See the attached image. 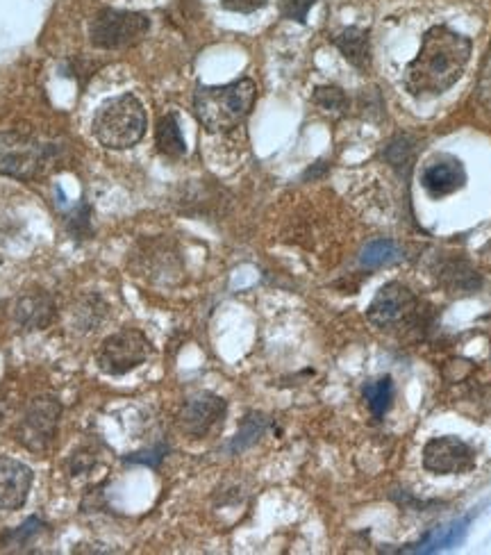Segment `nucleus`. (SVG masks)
I'll use <instances>...</instances> for the list:
<instances>
[{"label":"nucleus","mask_w":491,"mask_h":555,"mask_svg":"<svg viewBox=\"0 0 491 555\" xmlns=\"http://www.w3.org/2000/svg\"><path fill=\"white\" fill-rule=\"evenodd\" d=\"M255 96L257 87L251 78H241L228 85L198 87L194 114L205 130L228 132L251 114Z\"/></svg>","instance_id":"nucleus-2"},{"label":"nucleus","mask_w":491,"mask_h":555,"mask_svg":"<svg viewBox=\"0 0 491 555\" xmlns=\"http://www.w3.org/2000/svg\"><path fill=\"white\" fill-rule=\"evenodd\" d=\"M146 132V110L137 96H114L98 107L94 117V135L112 151L135 146Z\"/></svg>","instance_id":"nucleus-3"},{"label":"nucleus","mask_w":491,"mask_h":555,"mask_svg":"<svg viewBox=\"0 0 491 555\" xmlns=\"http://www.w3.org/2000/svg\"><path fill=\"white\" fill-rule=\"evenodd\" d=\"M423 467L437 476L466 474L476 467V453L460 437H435L423 449Z\"/></svg>","instance_id":"nucleus-9"},{"label":"nucleus","mask_w":491,"mask_h":555,"mask_svg":"<svg viewBox=\"0 0 491 555\" xmlns=\"http://www.w3.org/2000/svg\"><path fill=\"white\" fill-rule=\"evenodd\" d=\"M337 48L341 55L351 62L355 69L366 71L371 66V41L369 32L362 28H346L344 32H339L335 39Z\"/></svg>","instance_id":"nucleus-13"},{"label":"nucleus","mask_w":491,"mask_h":555,"mask_svg":"<svg viewBox=\"0 0 491 555\" xmlns=\"http://www.w3.org/2000/svg\"><path fill=\"white\" fill-rule=\"evenodd\" d=\"M55 317V305L48 296H28L19 303V319L28 328H44Z\"/></svg>","instance_id":"nucleus-15"},{"label":"nucleus","mask_w":491,"mask_h":555,"mask_svg":"<svg viewBox=\"0 0 491 555\" xmlns=\"http://www.w3.org/2000/svg\"><path fill=\"white\" fill-rule=\"evenodd\" d=\"M414 151H416L414 139L410 135H398L389 142L385 157L396 171L407 173L412 167V162H414Z\"/></svg>","instance_id":"nucleus-20"},{"label":"nucleus","mask_w":491,"mask_h":555,"mask_svg":"<svg viewBox=\"0 0 491 555\" xmlns=\"http://www.w3.org/2000/svg\"><path fill=\"white\" fill-rule=\"evenodd\" d=\"M157 148L169 157H182L187 153L185 137H182L178 117L173 112L164 114L157 123Z\"/></svg>","instance_id":"nucleus-14"},{"label":"nucleus","mask_w":491,"mask_h":555,"mask_svg":"<svg viewBox=\"0 0 491 555\" xmlns=\"http://www.w3.org/2000/svg\"><path fill=\"white\" fill-rule=\"evenodd\" d=\"M437 278L444 283L448 289H457V292H473L480 287V276L473 271L466 262H448L439 269Z\"/></svg>","instance_id":"nucleus-16"},{"label":"nucleus","mask_w":491,"mask_h":555,"mask_svg":"<svg viewBox=\"0 0 491 555\" xmlns=\"http://www.w3.org/2000/svg\"><path fill=\"white\" fill-rule=\"evenodd\" d=\"M466 182V171L460 160H455L451 155H441L430 160L426 167L421 169V187L432 198H444L455 194L457 189H462Z\"/></svg>","instance_id":"nucleus-11"},{"label":"nucleus","mask_w":491,"mask_h":555,"mask_svg":"<svg viewBox=\"0 0 491 555\" xmlns=\"http://www.w3.org/2000/svg\"><path fill=\"white\" fill-rule=\"evenodd\" d=\"M46 148L19 132H0V176L30 180L44 169Z\"/></svg>","instance_id":"nucleus-7"},{"label":"nucleus","mask_w":491,"mask_h":555,"mask_svg":"<svg viewBox=\"0 0 491 555\" xmlns=\"http://www.w3.org/2000/svg\"><path fill=\"white\" fill-rule=\"evenodd\" d=\"M151 28L148 16L137 12H116L105 10L91 21L89 37L96 48L114 51V48H126L137 44Z\"/></svg>","instance_id":"nucleus-5"},{"label":"nucleus","mask_w":491,"mask_h":555,"mask_svg":"<svg viewBox=\"0 0 491 555\" xmlns=\"http://www.w3.org/2000/svg\"><path fill=\"white\" fill-rule=\"evenodd\" d=\"M398 260H403V248L396 242H391V239H378V242H371L360 255L362 267L366 269H380Z\"/></svg>","instance_id":"nucleus-17"},{"label":"nucleus","mask_w":491,"mask_h":555,"mask_svg":"<svg viewBox=\"0 0 491 555\" xmlns=\"http://www.w3.org/2000/svg\"><path fill=\"white\" fill-rule=\"evenodd\" d=\"M226 417V401L221 396L201 392L182 405L178 414V424L182 433L189 437H205L210 430Z\"/></svg>","instance_id":"nucleus-10"},{"label":"nucleus","mask_w":491,"mask_h":555,"mask_svg":"<svg viewBox=\"0 0 491 555\" xmlns=\"http://www.w3.org/2000/svg\"><path fill=\"white\" fill-rule=\"evenodd\" d=\"M153 346L146 335L139 330H121L112 337H107L96 353L98 369L107 376H126L132 369H137L151 358Z\"/></svg>","instance_id":"nucleus-4"},{"label":"nucleus","mask_w":491,"mask_h":555,"mask_svg":"<svg viewBox=\"0 0 491 555\" xmlns=\"http://www.w3.org/2000/svg\"><path fill=\"white\" fill-rule=\"evenodd\" d=\"M32 487V469L14 458H0V510H19Z\"/></svg>","instance_id":"nucleus-12"},{"label":"nucleus","mask_w":491,"mask_h":555,"mask_svg":"<svg viewBox=\"0 0 491 555\" xmlns=\"http://www.w3.org/2000/svg\"><path fill=\"white\" fill-rule=\"evenodd\" d=\"M266 428H269V419H266L264 414H257V412L246 414L244 421H241V426H239L237 437L232 439L230 451L232 453L246 451L248 446H253L257 439H260L266 433Z\"/></svg>","instance_id":"nucleus-19"},{"label":"nucleus","mask_w":491,"mask_h":555,"mask_svg":"<svg viewBox=\"0 0 491 555\" xmlns=\"http://www.w3.org/2000/svg\"><path fill=\"white\" fill-rule=\"evenodd\" d=\"M364 399L373 417L382 419L389 412L391 401H394V380L385 376L376 380V383H369L364 387Z\"/></svg>","instance_id":"nucleus-18"},{"label":"nucleus","mask_w":491,"mask_h":555,"mask_svg":"<svg viewBox=\"0 0 491 555\" xmlns=\"http://www.w3.org/2000/svg\"><path fill=\"white\" fill-rule=\"evenodd\" d=\"M314 3L316 0H282V12H285L287 19L303 23L307 19V12L314 7Z\"/></svg>","instance_id":"nucleus-22"},{"label":"nucleus","mask_w":491,"mask_h":555,"mask_svg":"<svg viewBox=\"0 0 491 555\" xmlns=\"http://www.w3.org/2000/svg\"><path fill=\"white\" fill-rule=\"evenodd\" d=\"M314 103L319 105L321 110H328V112H346L348 110V98L344 94V89H339V87H316Z\"/></svg>","instance_id":"nucleus-21"},{"label":"nucleus","mask_w":491,"mask_h":555,"mask_svg":"<svg viewBox=\"0 0 491 555\" xmlns=\"http://www.w3.org/2000/svg\"><path fill=\"white\" fill-rule=\"evenodd\" d=\"M416 308H419V301H416L410 287L401 283H387L378 289L376 298H373L369 310H366V319L378 328H396L410 321L416 314Z\"/></svg>","instance_id":"nucleus-8"},{"label":"nucleus","mask_w":491,"mask_h":555,"mask_svg":"<svg viewBox=\"0 0 491 555\" xmlns=\"http://www.w3.org/2000/svg\"><path fill=\"white\" fill-rule=\"evenodd\" d=\"M471 39L448 26H432L421 51L405 69V87L416 98L439 96L462 78L471 60Z\"/></svg>","instance_id":"nucleus-1"},{"label":"nucleus","mask_w":491,"mask_h":555,"mask_svg":"<svg viewBox=\"0 0 491 555\" xmlns=\"http://www.w3.org/2000/svg\"><path fill=\"white\" fill-rule=\"evenodd\" d=\"M266 3H269V0H221V5L226 7L228 12H239V14H251L262 10Z\"/></svg>","instance_id":"nucleus-23"},{"label":"nucleus","mask_w":491,"mask_h":555,"mask_svg":"<svg viewBox=\"0 0 491 555\" xmlns=\"http://www.w3.org/2000/svg\"><path fill=\"white\" fill-rule=\"evenodd\" d=\"M164 453L166 449L164 446H157L155 451H148V453H137V455H130L128 462H141V465H151V467H157L162 462L164 458Z\"/></svg>","instance_id":"nucleus-24"},{"label":"nucleus","mask_w":491,"mask_h":555,"mask_svg":"<svg viewBox=\"0 0 491 555\" xmlns=\"http://www.w3.org/2000/svg\"><path fill=\"white\" fill-rule=\"evenodd\" d=\"M62 405L55 396H39L28 405L19 424V442L32 453H44L55 442Z\"/></svg>","instance_id":"nucleus-6"}]
</instances>
